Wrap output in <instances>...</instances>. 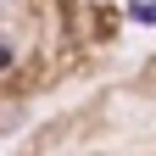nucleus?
Returning <instances> with one entry per match:
<instances>
[{
  "mask_svg": "<svg viewBox=\"0 0 156 156\" xmlns=\"http://www.w3.org/2000/svg\"><path fill=\"white\" fill-rule=\"evenodd\" d=\"M6 62H11V50H6V45H0V67H6Z\"/></svg>",
  "mask_w": 156,
  "mask_h": 156,
  "instance_id": "1",
  "label": "nucleus"
}]
</instances>
